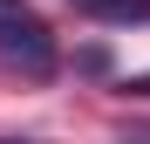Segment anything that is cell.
I'll use <instances>...</instances> for the list:
<instances>
[{"mask_svg":"<svg viewBox=\"0 0 150 144\" xmlns=\"http://www.w3.org/2000/svg\"><path fill=\"white\" fill-rule=\"evenodd\" d=\"M0 55L21 62L28 76H48V69H55V34H48V21L34 7H21V0H0Z\"/></svg>","mask_w":150,"mask_h":144,"instance_id":"6da1fadb","label":"cell"},{"mask_svg":"<svg viewBox=\"0 0 150 144\" xmlns=\"http://www.w3.org/2000/svg\"><path fill=\"white\" fill-rule=\"evenodd\" d=\"M75 7L96 21H150V0H75Z\"/></svg>","mask_w":150,"mask_h":144,"instance_id":"7a4b0ae2","label":"cell"},{"mask_svg":"<svg viewBox=\"0 0 150 144\" xmlns=\"http://www.w3.org/2000/svg\"><path fill=\"white\" fill-rule=\"evenodd\" d=\"M123 89H130V96H150V76H137V82H123Z\"/></svg>","mask_w":150,"mask_h":144,"instance_id":"3957f363","label":"cell"},{"mask_svg":"<svg viewBox=\"0 0 150 144\" xmlns=\"http://www.w3.org/2000/svg\"><path fill=\"white\" fill-rule=\"evenodd\" d=\"M7 144H14V137H7Z\"/></svg>","mask_w":150,"mask_h":144,"instance_id":"277c9868","label":"cell"}]
</instances>
